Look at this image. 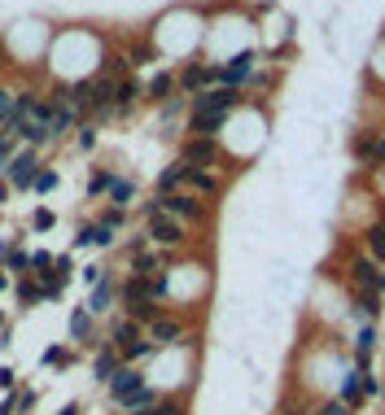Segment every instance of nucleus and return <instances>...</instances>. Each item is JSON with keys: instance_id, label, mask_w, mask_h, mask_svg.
Wrapping results in <instances>:
<instances>
[{"instance_id": "obj_1", "label": "nucleus", "mask_w": 385, "mask_h": 415, "mask_svg": "<svg viewBox=\"0 0 385 415\" xmlns=\"http://www.w3.org/2000/svg\"><path fill=\"white\" fill-rule=\"evenodd\" d=\"M36 166H40V158H36V149H22V153H13L9 162H5V179H9V188H36Z\"/></svg>"}, {"instance_id": "obj_2", "label": "nucleus", "mask_w": 385, "mask_h": 415, "mask_svg": "<svg viewBox=\"0 0 385 415\" xmlns=\"http://www.w3.org/2000/svg\"><path fill=\"white\" fill-rule=\"evenodd\" d=\"M237 101H241L237 88H206L193 96V114H228Z\"/></svg>"}, {"instance_id": "obj_3", "label": "nucleus", "mask_w": 385, "mask_h": 415, "mask_svg": "<svg viewBox=\"0 0 385 415\" xmlns=\"http://www.w3.org/2000/svg\"><path fill=\"white\" fill-rule=\"evenodd\" d=\"M254 66H259V53H254V48H249V53H237L228 66H219V83H224V88H241V83L254 75Z\"/></svg>"}, {"instance_id": "obj_4", "label": "nucleus", "mask_w": 385, "mask_h": 415, "mask_svg": "<svg viewBox=\"0 0 385 415\" xmlns=\"http://www.w3.org/2000/svg\"><path fill=\"white\" fill-rule=\"evenodd\" d=\"M215 158H219V144L215 140H206V136H193V140H184V149H180V162L184 166H215Z\"/></svg>"}, {"instance_id": "obj_5", "label": "nucleus", "mask_w": 385, "mask_h": 415, "mask_svg": "<svg viewBox=\"0 0 385 415\" xmlns=\"http://www.w3.org/2000/svg\"><path fill=\"white\" fill-rule=\"evenodd\" d=\"M158 202H162V214H171V219H180V223L202 219V202L189 197V193H166V197H158Z\"/></svg>"}, {"instance_id": "obj_6", "label": "nucleus", "mask_w": 385, "mask_h": 415, "mask_svg": "<svg viewBox=\"0 0 385 415\" xmlns=\"http://www.w3.org/2000/svg\"><path fill=\"white\" fill-rule=\"evenodd\" d=\"M215 79H219V66H202V61H189V66H184V70H180V79H175V88L180 92H202V83H215Z\"/></svg>"}, {"instance_id": "obj_7", "label": "nucleus", "mask_w": 385, "mask_h": 415, "mask_svg": "<svg viewBox=\"0 0 385 415\" xmlns=\"http://www.w3.org/2000/svg\"><path fill=\"white\" fill-rule=\"evenodd\" d=\"M149 241L175 249V245H184V223L171 219V214H158V219H149Z\"/></svg>"}, {"instance_id": "obj_8", "label": "nucleus", "mask_w": 385, "mask_h": 415, "mask_svg": "<svg viewBox=\"0 0 385 415\" xmlns=\"http://www.w3.org/2000/svg\"><path fill=\"white\" fill-rule=\"evenodd\" d=\"M140 389H145V376H140L136 368H127V363L110 376V398H114V402H127V398L140 393Z\"/></svg>"}, {"instance_id": "obj_9", "label": "nucleus", "mask_w": 385, "mask_h": 415, "mask_svg": "<svg viewBox=\"0 0 385 415\" xmlns=\"http://www.w3.org/2000/svg\"><path fill=\"white\" fill-rule=\"evenodd\" d=\"M350 271H355V285H359V293H385V276L377 271V258H355L350 262Z\"/></svg>"}, {"instance_id": "obj_10", "label": "nucleus", "mask_w": 385, "mask_h": 415, "mask_svg": "<svg viewBox=\"0 0 385 415\" xmlns=\"http://www.w3.org/2000/svg\"><path fill=\"white\" fill-rule=\"evenodd\" d=\"M363 393H377V380L368 376V368H350L346 380H342V402H355L359 407Z\"/></svg>"}, {"instance_id": "obj_11", "label": "nucleus", "mask_w": 385, "mask_h": 415, "mask_svg": "<svg viewBox=\"0 0 385 415\" xmlns=\"http://www.w3.org/2000/svg\"><path fill=\"white\" fill-rule=\"evenodd\" d=\"M180 337H184V324H180V319H166V315H158V319L149 324V341H154L158 350H162V345H175Z\"/></svg>"}, {"instance_id": "obj_12", "label": "nucleus", "mask_w": 385, "mask_h": 415, "mask_svg": "<svg viewBox=\"0 0 385 415\" xmlns=\"http://www.w3.org/2000/svg\"><path fill=\"white\" fill-rule=\"evenodd\" d=\"M79 123V110L66 101V105H48V140L53 136H66V131H71Z\"/></svg>"}, {"instance_id": "obj_13", "label": "nucleus", "mask_w": 385, "mask_h": 415, "mask_svg": "<svg viewBox=\"0 0 385 415\" xmlns=\"http://www.w3.org/2000/svg\"><path fill=\"white\" fill-rule=\"evenodd\" d=\"M119 368H123V359H119V350H114V345L106 341V345H101V350H96V363H92V376H96V380H106V385H110V376H114V372H119Z\"/></svg>"}, {"instance_id": "obj_14", "label": "nucleus", "mask_w": 385, "mask_h": 415, "mask_svg": "<svg viewBox=\"0 0 385 415\" xmlns=\"http://www.w3.org/2000/svg\"><path fill=\"white\" fill-rule=\"evenodd\" d=\"M140 341V324L136 319H119V324H114V332H110V345H114V350H127V345H136Z\"/></svg>"}, {"instance_id": "obj_15", "label": "nucleus", "mask_w": 385, "mask_h": 415, "mask_svg": "<svg viewBox=\"0 0 385 415\" xmlns=\"http://www.w3.org/2000/svg\"><path fill=\"white\" fill-rule=\"evenodd\" d=\"M136 96H140V83L136 79H119L114 83V114H127L131 105H136Z\"/></svg>"}, {"instance_id": "obj_16", "label": "nucleus", "mask_w": 385, "mask_h": 415, "mask_svg": "<svg viewBox=\"0 0 385 415\" xmlns=\"http://www.w3.org/2000/svg\"><path fill=\"white\" fill-rule=\"evenodd\" d=\"M162 271V254H149V249H140V254H131V276L136 280H149Z\"/></svg>"}, {"instance_id": "obj_17", "label": "nucleus", "mask_w": 385, "mask_h": 415, "mask_svg": "<svg viewBox=\"0 0 385 415\" xmlns=\"http://www.w3.org/2000/svg\"><path fill=\"white\" fill-rule=\"evenodd\" d=\"M110 302H114V280H110V276H101V280L92 285V297H88V315H101Z\"/></svg>"}, {"instance_id": "obj_18", "label": "nucleus", "mask_w": 385, "mask_h": 415, "mask_svg": "<svg viewBox=\"0 0 385 415\" xmlns=\"http://www.w3.org/2000/svg\"><path fill=\"white\" fill-rule=\"evenodd\" d=\"M224 119H228V114H193V119H189V131H193V136L215 140V131L224 127Z\"/></svg>"}, {"instance_id": "obj_19", "label": "nucleus", "mask_w": 385, "mask_h": 415, "mask_svg": "<svg viewBox=\"0 0 385 415\" xmlns=\"http://www.w3.org/2000/svg\"><path fill=\"white\" fill-rule=\"evenodd\" d=\"M145 302H154V297H149V280H136V276H131L127 285H123V306L136 310V306H145Z\"/></svg>"}, {"instance_id": "obj_20", "label": "nucleus", "mask_w": 385, "mask_h": 415, "mask_svg": "<svg viewBox=\"0 0 385 415\" xmlns=\"http://www.w3.org/2000/svg\"><path fill=\"white\" fill-rule=\"evenodd\" d=\"M184 175H189V166H184V162H175V166H166V171L158 175V197H166V193H175V188L184 184Z\"/></svg>"}, {"instance_id": "obj_21", "label": "nucleus", "mask_w": 385, "mask_h": 415, "mask_svg": "<svg viewBox=\"0 0 385 415\" xmlns=\"http://www.w3.org/2000/svg\"><path fill=\"white\" fill-rule=\"evenodd\" d=\"M184 184H193L197 193H219V179H215L210 171H202V166H189V175H184Z\"/></svg>"}, {"instance_id": "obj_22", "label": "nucleus", "mask_w": 385, "mask_h": 415, "mask_svg": "<svg viewBox=\"0 0 385 415\" xmlns=\"http://www.w3.org/2000/svg\"><path fill=\"white\" fill-rule=\"evenodd\" d=\"M131 197H136V184H131V179H114V184H110V202H114V210H127Z\"/></svg>"}, {"instance_id": "obj_23", "label": "nucleus", "mask_w": 385, "mask_h": 415, "mask_svg": "<svg viewBox=\"0 0 385 415\" xmlns=\"http://www.w3.org/2000/svg\"><path fill=\"white\" fill-rule=\"evenodd\" d=\"M171 92H175V75H154L149 79V96H154V101H171Z\"/></svg>"}, {"instance_id": "obj_24", "label": "nucleus", "mask_w": 385, "mask_h": 415, "mask_svg": "<svg viewBox=\"0 0 385 415\" xmlns=\"http://www.w3.org/2000/svg\"><path fill=\"white\" fill-rule=\"evenodd\" d=\"M149 354H158V345H154V341H145V337H140L136 345H127V350H123L119 359H123V363H127V368H131V363H140V359H149Z\"/></svg>"}, {"instance_id": "obj_25", "label": "nucleus", "mask_w": 385, "mask_h": 415, "mask_svg": "<svg viewBox=\"0 0 385 415\" xmlns=\"http://www.w3.org/2000/svg\"><path fill=\"white\" fill-rule=\"evenodd\" d=\"M368 249H372V258H385V219L368 227Z\"/></svg>"}, {"instance_id": "obj_26", "label": "nucleus", "mask_w": 385, "mask_h": 415, "mask_svg": "<svg viewBox=\"0 0 385 415\" xmlns=\"http://www.w3.org/2000/svg\"><path fill=\"white\" fill-rule=\"evenodd\" d=\"M36 302H44V289L31 285V280H22V285H18V306H36Z\"/></svg>"}, {"instance_id": "obj_27", "label": "nucleus", "mask_w": 385, "mask_h": 415, "mask_svg": "<svg viewBox=\"0 0 385 415\" xmlns=\"http://www.w3.org/2000/svg\"><path fill=\"white\" fill-rule=\"evenodd\" d=\"M88 332H92V315H88V306H83V310L71 315V337H88Z\"/></svg>"}, {"instance_id": "obj_28", "label": "nucleus", "mask_w": 385, "mask_h": 415, "mask_svg": "<svg viewBox=\"0 0 385 415\" xmlns=\"http://www.w3.org/2000/svg\"><path fill=\"white\" fill-rule=\"evenodd\" d=\"M110 184H114V175H110V171H92V179H88V197L110 193Z\"/></svg>"}, {"instance_id": "obj_29", "label": "nucleus", "mask_w": 385, "mask_h": 415, "mask_svg": "<svg viewBox=\"0 0 385 415\" xmlns=\"http://www.w3.org/2000/svg\"><path fill=\"white\" fill-rule=\"evenodd\" d=\"M22 267H31V254H22V249H9L5 271H22Z\"/></svg>"}, {"instance_id": "obj_30", "label": "nucleus", "mask_w": 385, "mask_h": 415, "mask_svg": "<svg viewBox=\"0 0 385 415\" xmlns=\"http://www.w3.org/2000/svg\"><path fill=\"white\" fill-rule=\"evenodd\" d=\"M44 363H48V368H57V363L66 368V363H71V354H66L61 345H48V350H44Z\"/></svg>"}, {"instance_id": "obj_31", "label": "nucleus", "mask_w": 385, "mask_h": 415, "mask_svg": "<svg viewBox=\"0 0 385 415\" xmlns=\"http://www.w3.org/2000/svg\"><path fill=\"white\" fill-rule=\"evenodd\" d=\"M53 223H57V219H53V210H36V214H31V227H36V232H48Z\"/></svg>"}, {"instance_id": "obj_32", "label": "nucleus", "mask_w": 385, "mask_h": 415, "mask_svg": "<svg viewBox=\"0 0 385 415\" xmlns=\"http://www.w3.org/2000/svg\"><path fill=\"white\" fill-rule=\"evenodd\" d=\"M9 119H13V92H5V88H0V123L9 127Z\"/></svg>"}, {"instance_id": "obj_33", "label": "nucleus", "mask_w": 385, "mask_h": 415, "mask_svg": "<svg viewBox=\"0 0 385 415\" xmlns=\"http://www.w3.org/2000/svg\"><path fill=\"white\" fill-rule=\"evenodd\" d=\"M320 415H355V411H350V402L333 398V402H324V407H320Z\"/></svg>"}, {"instance_id": "obj_34", "label": "nucleus", "mask_w": 385, "mask_h": 415, "mask_svg": "<svg viewBox=\"0 0 385 415\" xmlns=\"http://www.w3.org/2000/svg\"><path fill=\"white\" fill-rule=\"evenodd\" d=\"M162 293H166V276L158 271V276H149V297H154V302H158Z\"/></svg>"}, {"instance_id": "obj_35", "label": "nucleus", "mask_w": 385, "mask_h": 415, "mask_svg": "<svg viewBox=\"0 0 385 415\" xmlns=\"http://www.w3.org/2000/svg\"><path fill=\"white\" fill-rule=\"evenodd\" d=\"M53 184H57V171H40L36 175V193H48Z\"/></svg>"}, {"instance_id": "obj_36", "label": "nucleus", "mask_w": 385, "mask_h": 415, "mask_svg": "<svg viewBox=\"0 0 385 415\" xmlns=\"http://www.w3.org/2000/svg\"><path fill=\"white\" fill-rule=\"evenodd\" d=\"M31 267L48 271V267H53V254H44V249H40V254H31ZM40 271H31V276H40Z\"/></svg>"}, {"instance_id": "obj_37", "label": "nucleus", "mask_w": 385, "mask_h": 415, "mask_svg": "<svg viewBox=\"0 0 385 415\" xmlns=\"http://www.w3.org/2000/svg\"><path fill=\"white\" fill-rule=\"evenodd\" d=\"M92 144H96V127L83 123V127H79V149H92Z\"/></svg>"}, {"instance_id": "obj_38", "label": "nucleus", "mask_w": 385, "mask_h": 415, "mask_svg": "<svg viewBox=\"0 0 385 415\" xmlns=\"http://www.w3.org/2000/svg\"><path fill=\"white\" fill-rule=\"evenodd\" d=\"M101 223L119 232V227H123V210H106V214H101Z\"/></svg>"}, {"instance_id": "obj_39", "label": "nucleus", "mask_w": 385, "mask_h": 415, "mask_svg": "<svg viewBox=\"0 0 385 415\" xmlns=\"http://www.w3.org/2000/svg\"><path fill=\"white\" fill-rule=\"evenodd\" d=\"M101 276H106L101 267H83V280H88V285H96V280H101Z\"/></svg>"}, {"instance_id": "obj_40", "label": "nucleus", "mask_w": 385, "mask_h": 415, "mask_svg": "<svg viewBox=\"0 0 385 415\" xmlns=\"http://www.w3.org/2000/svg\"><path fill=\"white\" fill-rule=\"evenodd\" d=\"M9 385H13V372H9V368H0V389H9Z\"/></svg>"}, {"instance_id": "obj_41", "label": "nucleus", "mask_w": 385, "mask_h": 415, "mask_svg": "<svg viewBox=\"0 0 385 415\" xmlns=\"http://www.w3.org/2000/svg\"><path fill=\"white\" fill-rule=\"evenodd\" d=\"M5 197H9V179H0V202H5Z\"/></svg>"}, {"instance_id": "obj_42", "label": "nucleus", "mask_w": 385, "mask_h": 415, "mask_svg": "<svg viewBox=\"0 0 385 415\" xmlns=\"http://www.w3.org/2000/svg\"><path fill=\"white\" fill-rule=\"evenodd\" d=\"M61 415H79V407H66V411H61Z\"/></svg>"}, {"instance_id": "obj_43", "label": "nucleus", "mask_w": 385, "mask_h": 415, "mask_svg": "<svg viewBox=\"0 0 385 415\" xmlns=\"http://www.w3.org/2000/svg\"><path fill=\"white\" fill-rule=\"evenodd\" d=\"M5 285H9V276H5V271H0V289H5Z\"/></svg>"}, {"instance_id": "obj_44", "label": "nucleus", "mask_w": 385, "mask_h": 415, "mask_svg": "<svg viewBox=\"0 0 385 415\" xmlns=\"http://www.w3.org/2000/svg\"><path fill=\"white\" fill-rule=\"evenodd\" d=\"M0 332H5V315H0Z\"/></svg>"}]
</instances>
